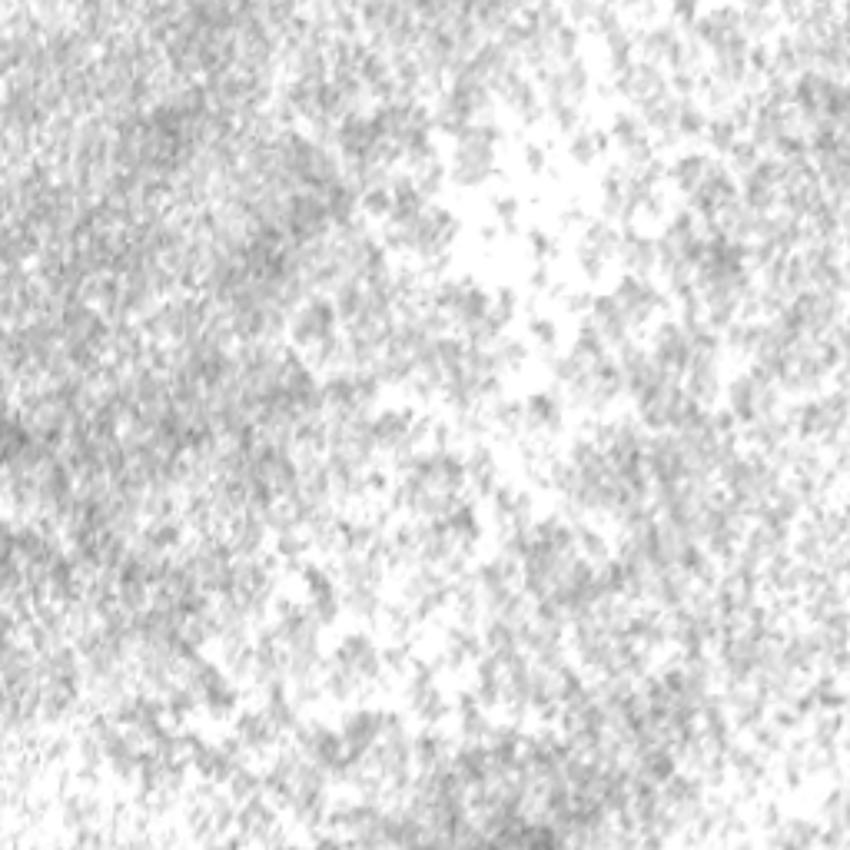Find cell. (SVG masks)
I'll list each match as a JSON object with an SVG mask.
<instances>
[{"label":"cell","instance_id":"1","mask_svg":"<svg viewBox=\"0 0 850 850\" xmlns=\"http://www.w3.org/2000/svg\"><path fill=\"white\" fill-rule=\"evenodd\" d=\"M611 299H615L618 309L625 313L631 329L645 326L655 313L668 309V296L661 293V289L651 283L648 276H631V273H625L618 279V286H615V293H611Z\"/></svg>","mask_w":850,"mask_h":850},{"label":"cell","instance_id":"2","mask_svg":"<svg viewBox=\"0 0 850 850\" xmlns=\"http://www.w3.org/2000/svg\"><path fill=\"white\" fill-rule=\"evenodd\" d=\"M336 306L329 299H306L303 306L296 309L293 319H289V339L293 346L299 349H313L319 346L323 339H333L336 336Z\"/></svg>","mask_w":850,"mask_h":850},{"label":"cell","instance_id":"3","mask_svg":"<svg viewBox=\"0 0 850 850\" xmlns=\"http://www.w3.org/2000/svg\"><path fill=\"white\" fill-rule=\"evenodd\" d=\"M379 734H382V711L379 708H356V711H349L339 724V738H342V748H346L349 761L366 758V754L372 751V744L379 741Z\"/></svg>","mask_w":850,"mask_h":850},{"label":"cell","instance_id":"4","mask_svg":"<svg viewBox=\"0 0 850 850\" xmlns=\"http://www.w3.org/2000/svg\"><path fill=\"white\" fill-rule=\"evenodd\" d=\"M233 738L240 741V748L250 754H266L273 751L279 741H286L283 734L273 728V721L266 718L263 708H243L233 714Z\"/></svg>","mask_w":850,"mask_h":850},{"label":"cell","instance_id":"5","mask_svg":"<svg viewBox=\"0 0 850 850\" xmlns=\"http://www.w3.org/2000/svg\"><path fill=\"white\" fill-rule=\"evenodd\" d=\"M562 416H565V396L558 389L535 392L525 399V432L535 439H552L562 432Z\"/></svg>","mask_w":850,"mask_h":850},{"label":"cell","instance_id":"6","mask_svg":"<svg viewBox=\"0 0 850 850\" xmlns=\"http://www.w3.org/2000/svg\"><path fill=\"white\" fill-rule=\"evenodd\" d=\"M618 259L625 263L631 276H648L658 266V243L651 236L638 233L635 226H621L618 240Z\"/></svg>","mask_w":850,"mask_h":850},{"label":"cell","instance_id":"7","mask_svg":"<svg viewBox=\"0 0 850 850\" xmlns=\"http://www.w3.org/2000/svg\"><path fill=\"white\" fill-rule=\"evenodd\" d=\"M60 817L70 831H84V827H103V817H107V807L93 791H70L64 801H60Z\"/></svg>","mask_w":850,"mask_h":850},{"label":"cell","instance_id":"8","mask_svg":"<svg viewBox=\"0 0 850 850\" xmlns=\"http://www.w3.org/2000/svg\"><path fill=\"white\" fill-rule=\"evenodd\" d=\"M416 412L412 409H382L372 416V435H376V449L392 452L396 445L409 439L412 425H416Z\"/></svg>","mask_w":850,"mask_h":850},{"label":"cell","instance_id":"9","mask_svg":"<svg viewBox=\"0 0 850 850\" xmlns=\"http://www.w3.org/2000/svg\"><path fill=\"white\" fill-rule=\"evenodd\" d=\"M711 163H714L711 153L691 150V153H681L678 160H671V167H665V176L678 186L684 196H691L704 183V176H708Z\"/></svg>","mask_w":850,"mask_h":850},{"label":"cell","instance_id":"10","mask_svg":"<svg viewBox=\"0 0 850 850\" xmlns=\"http://www.w3.org/2000/svg\"><path fill=\"white\" fill-rule=\"evenodd\" d=\"M465 472H469V485L475 489V495H492L495 492V479H499V462H495V452L489 445H472L469 455H465Z\"/></svg>","mask_w":850,"mask_h":850},{"label":"cell","instance_id":"11","mask_svg":"<svg viewBox=\"0 0 850 850\" xmlns=\"http://www.w3.org/2000/svg\"><path fill=\"white\" fill-rule=\"evenodd\" d=\"M605 133H608V140L615 143L621 153H631V150H638V147H645V143H651L648 127L641 123V117L635 110L615 113V120H611V127Z\"/></svg>","mask_w":850,"mask_h":850},{"label":"cell","instance_id":"12","mask_svg":"<svg viewBox=\"0 0 850 850\" xmlns=\"http://www.w3.org/2000/svg\"><path fill=\"white\" fill-rule=\"evenodd\" d=\"M608 147H611V140L605 130H595V127H588V123H582V127L572 133V140H568V157H572L578 167H588V163H595Z\"/></svg>","mask_w":850,"mask_h":850},{"label":"cell","instance_id":"13","mask_svg":"<svg viewBox=\"0 0 850 850\" xmlns=\"http://www.w3.org/2000/svg\"><path fill=\"white\" fill-rule=\"evenodd\" d=\"M226 791H230V797L236 804H243V801H250V797H256V794H266V787H263V774L256 771V767H250V764H236V771L230 774V781L223 784Z\"/></svg>","mask_w":850,"mask_h":850},{"label":"cell","instance_id":"14","mask_svg":"<svg viewBox=\"0 0 850 850\" xmlns=\"http://www.w3.org/2000/svg\"><path fill=\"white\" fill-rule=\"evenodd\" d=\"M492 352H495V362H499V372H518L532 356V349L525 346L518 336H499L492 342Z\"/></svg>","mask_w":850,"mask_h":850},{"label":"cell","instance_id":"15","mask_svg":"<svg viewBox=\"0 0 850 850\" xmlns=\"http://www.w3.org/2000/svg\"><path fill=\"white\" fill-rule=\"evenodd\" d=\"M741 140V130L734 127L731 117H714L708 120V130H704V143L711 147V153H718V157H728V150L734 147V143Z\"/></svg>","mask_w":850,"mask_h":850},{"label":"cell","instance_id":"16","mask_svg":"<svg viewBox=\"0 0 850 850\" xmlns=\"http://www.w3.org/2000/svg\"><path fill=\"white\" fill-rule=\"evenodd\" d=\"M303 585H306V598L309 601H316V598H329V595H339V578L329 572V568H323V565H303Z\"/></svg>","mask_w":850,"mask_h":850},{"label":"cell","instance_id":"17","mask_svg":"<svg viewBox=\"0 0 850 850\" xmlns=\"http://www.w3.org/2000/svg\"><path fill=\"white\" fill-rule=\"evenodd\" d=\"M761 157H764V153L754 147L751 140H738V143H734V147L728 150V170H731L734 176H748V173L761 163Z\"/></svg>","mask_w":850,"mask_h":850},{"label":"cell","instance_id":"18","mask_svg":"<svg viewBox=\"0 0 850 850\" xmlns=\"http://www.w3.org/2000/svg\"><path fill=\"white\" fill-rule=\"evenodd\" d=\"M708 113L701 107H694L691 100H684L681 107V117H678V137H691V140H704V130H708Z\"/></svg>","mask_w":850,"mask_h":850},{"label":"cell","instance_id":"19","mask_svg":"<svg viewBox=\"0 0 850 850\" xmlns=\"http://www.w3.org/2000/svg\"><path fill=\"white\" fill-rule=\"evenodd\" d=\"M359 210L372 216V220H389L392 213V190L389 186H372L359 196Z\"/></svg>","mask_w":850,"mask_h":850},{"label":"cell","instance_id":"20","mask_svg":"<svg viewBox=\"0 0 850 850\" xmlns=\"http://www.w3.org/2000/svg\"><path fill=\"white\" fill-rule=\"evenodd\" d=\"M528 336H532L535 346H542L552 352L558 346V323L548 316H532L528 319Z\"/></svg>","mask_w":850,"mask_h":850},{"label":"cell","instance_id":"21","mask_svg":"<svg viewBox=\"0 0 850 850\" xmlns=\"http://www.w3.org/2000/svg\"><path fill=\"white\" fill-rule=\"evenodd\" d=\"M528 250H532L538 263H548V259L558 256V240L548 230H532L528 233Z\"/></svg>","mask_w":850,"mask_h":850},{"label":"cell","instance_id":"22","mask_svg":"<svg viewBox=\"0 0 850 850\" xmlns=\"http://www.w3.org/2000/svg\"><path fill=\"white\" fill-rule=\"evenodd\" d=\"M522 157H525V170H532V173H542L548 167V153L545 147H538V143H528Z\"/></svg>","mask_w":850,"mask_h":850},{"label":"cell","instance_id":"23","mask_svg":"<svg viewBox=\"0 0 850 850\" xmlns=\"http://www.w3.org/2000/svg\"><path fill=\"white\" fill-rule=\"evenodd\" d=\"M528 286L538 289V293H545V289H552V273H548V266H535L532 273H528Z\"/></svg>","mask_w":850,"mask_h":850}]
</instances>
